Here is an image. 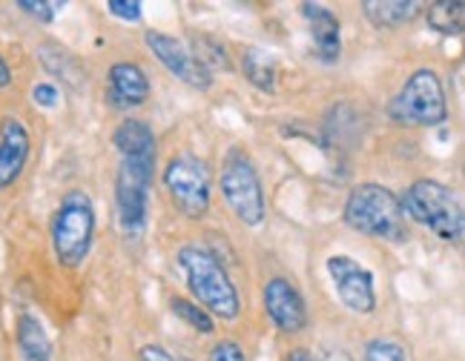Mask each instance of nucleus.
<instances>
[{
	"label": "nucleus",
	"mask_w": 465,
	"mask_h": 361,
	"mask_svg": "<svg viewBox=\"0 0 465 361\" xmlns=\"http://www.w3.org/2000/svg\"><path fill=\"white\" fill-rule=\"evenodd\" d=\"M113 143L121 158H135V155H155V135L147 121L127 118L118 123L113 135Z\"/></svg>",
	"instance_id": "obj_16"
},
{
	"label": "nucleus",
	"mask_w": 465,
	"mask_h": 361,
	"mask_svg": "<svg viewBox=\"0 0 465 361\" xmlns=\"http://www.w3.org/2000/svg\"><path fill=\"white\" fill-rule=\"evenodd\" d=\"M155 178V155L121 158L115 175L118 224L127 236H141L150 219V190Z\"/></svg>",
	"instance_id": "obj_5"
},
{
	"label": "nucleus",
	"mask_w": 465,
	"mask_h": 361,
	"mask_svg": "<svg viewBox=\"0 0 465 361\" xmlns=\"http://www.w3.org/2000/svg\"><path fill=\"white\" fill-rule=\"evenodd\" d=\"M222 195L232 215L244 224V227H262L267 204H264V190L259 172L239 147H232L222 164Z\"/></svg>",
	"instance_id": "obj_7"
},
{
	"label": "nucleus",
	"mask_w": 465,
	"mask_h": 361,
	"mask_svg": "<svg viewBox=\"0 0 465 361\" xmlns=\"http://www.w3.org/2000/svg\"><path fill=\"white\" fill-rule=\"evenodd\" d=\"M342 219L353 232H362L371 239L402 241L405 239V215L400 207V195H393L382 184H360L353 187Z\"/></svg>",
	"instance_id": "obj_3"
},
{
	"label": "nucleus",
	"mask_w": 465,
	"mask_h": 361,
	"mask_svg": "<svg viewBox=\"0 0 465 361\" xmlns=\"http://www.w3.org/2000/svg\"><path fill=\"white\" fill-rule=\"evenodd\" d=\"M262 301L267 318H271L282 333H302L308 327V307L305 298L296 290V284L291 278H271L262 290Z\"/></svg>",
	"instance_id": "obj_10"
},
{
	"label": "nucleus",
	"mask_w": 465,
	"mask_h": 361,
	"mask_svg": "<svg viewBox=\"0 0 465 361\" xmlns=\"http://www.w3.org/2000/svg\"><path fill=\"white\" fill-rule=\"evenodd\" d=\"M288 361H311V353H308V350H293V353L288 356Z\"/></svg>",
	"instance_id": "obj_30"
},
{
	"label": "nucleus",
	"mask_w": 465,
	"mask_h": 361,
	"mask_svg": "<svg viewBox=\"0 0 465 361\" xmlns=\"http://www.w3.org/2000/svg\"><path fill=\"white\" fill-rule=\"evenodd\" d=\"M138 356H141V361H175L161 345H144Z\"/></svg>",
	"instance_id": "obj_28"
},
{
	"label": "nucleus",
	"mask_w": 465,
	"mask_h": 361,
	"mask_svg": "<svg viewBox=\"0 0 465 361\" xmlns=\"http://www.w3.org/2000/svg\"><path fill=\"white\" fill-rule=\"evenodd\" d=\"M32 98H35V103H41V106H55L58 103V86L55 83H38L32 89Z\"/></svg>",
	"instance_id": "obj_27"
},
{
	"label": "nucleus",
	"mask_w": 465,
	"mask_h": 361,
	"mask_svg": "<svg viewBox=\"0 0 465 361\" xmlns=\"http://www.w3.org/2000/svg\"><path fill=\"white\" fill-rule=\"evenodd\" d=\"M420 9L422 4H414V0H365L362 4L365 17L377 29H393L414 21Z\"/></svg>",
	"instance_id": "obj_17"
},
{
	"label": "nucleus",
	"mask_w": 465,
	"mask_h": 361,
	"mask_svg": "<svg viewBox=\"0 0 465 361\" xmlns=\"http://www.w3.org/2000/svg\"><path fill=\"white\" fill-rule=\"evenodd\" d=\"M17 9H24L29 17H38V21H44V24H49V21H55V15L64 9V4H35V0H21L17 4Z\"/></svg>",
	"instance_id": "obj_24"
},
{
	"label": "nucleus",
	"mask_w": 465,
	"mask_h": 361,
	"mask_svg": "<svg viewBox=\"0 0 465 361\" xmlns=\"http://www.w3.org/2000/svg\"><path fill=\"white\" fill-rule=\"evenodd\" d=\"M144 44L158 58V63L170 72V75H175L178 81H184L193 89H210L213 75H207V72L199 66V61L193 58V52L182 41L170 38V34H164V32H153L150 29L144 34Z\"/></svg>",
	"instance_id": "obj_11"
},
{
	"label": "nucleus",
	"mask_w": 465,
	"mask_h": 361,
	"mask_svg": "<svg viewBox=\"0 0 465 361\" xmlns=\"http://www.w3.org/2000/svg\"><path fill=\"white\" fill-rule=\"evenodd\" d=\"M388 115L397 123L414 126H440L449 121V101L437 72L428 66L417 69L391 101Z\"/></svg>",
	"instance_id": "obj_6"
},
{
	"label": "nucleus",
	"mask_w": 465,
	"mask_h": 361,
	"mask_svg": "<svg viewBox=\"0 0 465 361\" xmlns=\"http://www.w3.org/2000/svg\"><path fill=\"white\" fill-rule=\"evenodd\" d=\"M210 167L199 155L182 152L175 155L164 170V187L173 198L175 210L187 219L199 221L210 210Z\"/></svg>",
	"instance_id": "obj_8"
},
{
	"label": "nucleus",
	"mask_w": 465,
	"mask_h": 361,
	"mask_svg": "<svg viewBox=\"0 0 465 361\" xmlns=\"http://www.w3.org/2000/svg\"><path fill=\"white\" fill-rule=\"evenodd\" d=\"M362 361H405V347L393 338H373L365 345Z\"/></svg>",
	"instance_id": "obj_23"
},
{
	"label": "nucleus",
	"mask_w": 465,
	"mask_h": 361,
	"mask_svg": "<svg viewBox=\"0 0 465 361\" xmlns=\"http://www.w3.org/2000/svg\"><path fill=\"white\" fill-rule=\"evenodd\" d=\"M32 141L26 126L17 118H4L0 123V190L12 187L21 178L26 161H29Z\"/></svg>",
	"instance_id": "obj_12"
},
{
	"label": "nucleus",
	"mask_w": 465,
	"mask_h": 361,
	"mask_svg": "<svg viewBox=\"0 0 465 361\" xmlns=\"http://www.w3.org/2000/svg\"><path fill=\"white\" fill-rule=\"evenodd\" d=\"M425 17H428V26L437 34L454 38V34H462V26H465V4L462 0H440V4L428 6Z\"/></svg>",
	"instance_id": "obj_19"
},
{
	"label": "nucleus",
	"mask_w": 465,
	"mask_h": 361,
	"mask_svg": "<svg viewBox=\"0 0 465 361\" xmlns=\"http://www.w3.org/2000/svg\"><path fill=\"white\" fill-rule=\"evenodd\" d=\"M302 17H305L313 52L322 63H336L342 55V34H339L336 15L322 4H302Z\"/></svg>",
	"instance_id": "obj_14"
},
{
	"label": "nucleus",
	"mask_w": 465,
	"mask_h": 361,
	"mask_svg": "<svg viewBox=\"0 0 465 361\" xmlns=\"http://www.w3.org/2000/svg\"><path fill=\"white\" fill-rule=\"evenodd\" d=\"M12 83V69L9 63L4 61V55H0V89H6Z\"/></svg>",
	"instance_id": "obj_29"
},
{
	"label": "nucleus",
	"mask_w": 465,
	"mask_h": 361,
	"mask_svg": "<svg viewBox=\"0 0 465 361\" xmlns=\"http://www.w3.org/2000/svg\"><path fill=\"white\" fill-rule=\"evenodd\" d=\"M41 61H44V66L52 72V75H61L66 83L81 86V72L75 66V58L66 55L64 49H58V46H41Z\"/></svg>",
	"instance_id": "obj_20"
},
{
	"label": "nucleus",
	"mask_w": 465,
	"mask_h": 361,
	"mask_svg": "<svg viewBox=\"0 0 465 361\" xmlns=\"http://www.w3.org/2000/svg\"><path fill=\"white\" fill-rule=\"evenodd\" d=\"M175 259H178V267L184 269L193 298L199 301L207 313L219 316L224 321L239 318V310H242L239 290H236V284L230 281L222 261L213 256L210 249L199 244H184L178 249Z\"/></svg>",
	"instance_id": "obj_1"
},
{
	"label": "nucleus",
	"mask_w": 465,
	"mask_h": 361,
	"mask_svg": "<svg viewBox=\"0 0 465 361\" xmlns=\"http://www.w3.org/2000/svg\"><path fill=\"white\" fill-rule=\"evenodd\" d=\"M170 307H173V313H175L178 318H182V321H187L193 330H199V333H204V336H210L213 330H216V324H213L210 313L202 310V307L195 304V301H187V298H182V296H175V298L170 301Z\"/></svg>",
	"instance_id": "obj_22"
},
{
	"label": "nucleus",
	"mask_w": 465,
	"mask_h": 361,
	"mask_svg": "<svg viewBox=\"0 0 465 361\" xmlns=\"http://www.w3.org/2000/svg\"><path fill=\"white\" fill-rule=\"evenodd\" d=\"M193 58L199 61V66L207 72V75H213V69H230V58H227V49L213 41V38H199L193 41Z\"/></svg>",
	"instance_id": "obj_21"
},
{
	"label": "nucleus",
	"mask_w": 465,
	"mask_h": 361,
	"mask_svg": "<svg viewBox=\"0 0 465 361\" xmlns=\"http://www.w3.org/2000/svg\"><path fill=\"white\" fill-rule=\"evenodd\" d=\"M400 207L405 219L431 229L437 239L460 244L465 229V215L451 187H445L431 178H420L400 195Z\"/></svg>",
	"instance_id": "obj_2"
},
{
	"label": "nucleus",
	"mask_w": 465,
	"mask_h": 361,
	"mask_svg": "<svg viewBox=\"0 0 465 361\" xmlns=\"http://www.w3.org/2000/svg\"><path fill=\"white\" fill-rule=\"evenodd\" d=\"M15 338H17V353H21L24 361H52V341L44 330V324L32 313L17 316Z\"/></svg>",
	"instance_id": "obj_15"
},
{
	"label": "nucleus",
	"mask_w": 465,
	"mask_h": 361,
	"mask_svg": "<svg viewBox=\"0 0 465 361\" xmlns=\"http://www.w3.org/2000/svg\"><path fill=\"white\" fill-rule=\"evenodd\" d=\"M150 101V81L147 72L138 63L121 61L110 69V89H106V103L115 110H135V106Z\"/></svg>",
	"instance_id": "obj_13"
},
{
	"label": "nucleus",
	"mask_w": 465,
	"mask_h": 361,
	"mask_svg": "<svg viewBox=\"0 0 465 361\" xmlns=\"http://www.w3.org/2000/svg\"><path fill=\"white\" fill-rule=\"evenodd\" d=\"M328 273L336 284V296L351 313L371 316L377 310V287H373V273L351 256H331Z\"/></svg>",
	"instance_id": "obj_9"
},
{
	"label": "nucleus",
	"mask_w": 465,
	"mask_h": 361,
	"mask_svg": "<svg viewBox=\"0 0 465 361\" xmlns=\"http://www.w3.org/2000/svg\"><path fill=\"white\" fill-rule=\"evenodd\" d=\"M210 361H247V356H244L239 341L224 338V341H219V345L210 350Z\"/></svg>",
	"instance_id": "obj_25"
},
{
	"label": "nucleus",
	"mask_w": 465,
	"mask_h": 361,
	"mask_svg": "<svg viewBox=\"0 0 465 361\" xmlns=\"http://www.w3.org/2000/svg\"><path fill=\"white\" fill-rule=\"evenodd\" d=\"M242 69H244V78L253 83L262 93H276V78H279V69L273 55H267L264 49H244L242 55Z\"/></svg>",
	"instance_id": "obj_18"
},
{
	"label": "nucleus",
	"mask_w": 465,
	"mask_h": 361,
	"mask_svg": "<svg viewBox=\"0 0 465 361\" xmlns=\"http://www.w3.org/2000/svg\"><path fill=\"white\" fill-rule=\"evenodd\" d=\"M95 241V207L84 190H69L52 215V249L61 267L75 269Z\"/></svg>",
	"instance_id": "obj_4"
},
{
	"label": "nucleus",
	"mask_w": 465,
	"mask_h": 361,
	"mask_svg": "<svg viewBox=\"0 0 465 361\" xmlns=\"http://www.w3.org/2000/svg\"><path fill=\"white\" fill-rule=\"evenodd\" d=\"M106 9H110L115 17H121V21H133V24L141 21V15H144V12H141L144 6H141L138 0H110Z\"/></svg>",
	"instance_id": "obj_26"
}]
</instances>
